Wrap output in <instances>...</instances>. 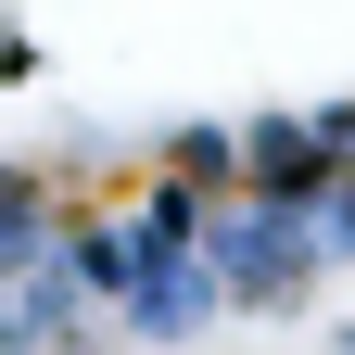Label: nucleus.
<instances>
[{
    "label": "nucleus",
    "mask_w": 355,
    "mask_h": 355,
    "mask_svg": "<svg viewBox=\"0 0 355 355\" xmlns=\"http://www.w3.org/2000/svg\"><path fill=\"white\" fill-rule=\"evenodd\" d=\"M203 266H216V292H229L241 318H279V304H304V292L330 279V241H318L304 203L216 191V203H203Z\"/></svg>",
    "instance_id": "f257e3e1"
},
{
    "label": "nucleus",
    "mask_w": 355,
    "mask_h": 355,
    "mask_svg": "<svg viewBox=\"0 0 355 355\" xmlns=\"http://www.w3.org/2000/svg\"><path fill=\"white\" fill-rule=\"evenodd\" d=\"M343 355H355V318H343Z\"/></svg>",
    "instance_id": "f03ea898"
}]
</instances>
